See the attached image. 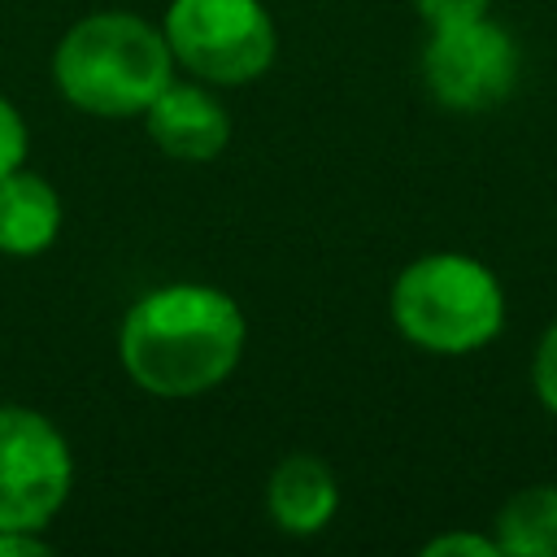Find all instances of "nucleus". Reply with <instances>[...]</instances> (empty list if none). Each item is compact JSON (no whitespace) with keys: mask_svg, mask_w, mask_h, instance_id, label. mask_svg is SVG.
Instances as JSON below:
<instances>
[{"mask_svg":"<svg viewBox=\"0 0 557 557\" xmlns=\"http://www.w3.org/2000/svg\"><path fill=\"white\" fill-rule=\"evenodd\" d=\"M52 544L44 531H22V527H4L0 531V557H48Z\"/></svg>","mask_w":557,"mask_h":557,"instance_id":"2eb2a0df","label":"nucleus"},{"mask_svg":"<svg viewBox=\"0 0 557 557\" xmlns=\"http://www.w3.org/2000/svg\"><path fill=\"white\" fill-rule=\"evenodd\" d=\"M339 513V483L313 453H287L265 479V518L296 540L326 531Z\"/></svg>","mask_w":557,"mask_h":557,"instance_id":"6e6552de","label":"nucleus"},{"mask_svg":"<svg viewBox=\"0 0 557 557\" xmlns=\"http://www.w3.org/2000/svg\"><path fill=\"white\" fill-rule=\"evenodd\" d=\"M74 487V448L65 431L30 409L0 400V531H48Z\"/></svg>","mask_w":557,"mask_h":557,"instance_id":"423d86ee","label":"nucleus"},{"mask_svg":"<svg viewBox=\"0 0 557 557\" xmlns=\"http://www.w3.org/2000/svg\"><path fill=\"white\" fill-rule=\"evenodd\" d=\"M392 326L405 344L431 357H470L505 331V287L496 270L470 252H422L387 292Z\"/></svg>","mask_w":557,"mask_h":557,"instance_id":"7ed1b4c3","label":"nucleus"},{"mask_svg":"<svg viewBox=\"0 0 557 557\" xmlns=\"http://www.w3.org/2000/svg\"><path fill=\"white\" fill-rule=\"evenodd\" d=\"M248 344L239 300L213 283L174 278L135 296L117 322L122 374L157 400H196L222 387Z\"/></svg>","mask_w":557,"mask_h":557,"instance_id":"f257e3e1","label":"nucleus"},{"mask_svg":"<svg viewBox=\"0 0 557 557\" xmlns=\"http://www.w3.org/2000/svg\"><path fill=\"white\" fill-rule=\"evenodd\" d=\"M161 35L174 65L209 87L257 83L278 57V26L265 0H170Z\"/></svg>","mask_w":557,"mask_h":557,"instance_id":"20e7f679","label":"nucleus"},{"mask_svg":"<svg viewBox=\"0 0 557 557\" xmlns=\"http://www.w3.org/2000/svg\"><path fill=\"white\" fill-rule=\"evenodd\" d=\"M422 557H500V548L483 531H440L422 544Z\"/></svg>","mask_w":557,"mask_h":557,"instance_id":"ddd939ff","label":"nucleus"},{"mask_svg":"<svg viewBox=\"0 0 557 557\" xmlns=\"http://www.w3.org/2000/svg\"><path fill=\"white\" fill-rule=\"evenodd\" d=\"M413 9L426 26H444V22H466V17L492 13V0H413Z\"/></svg>","mask_w":557,"mask_h":557,"instance_id":"4468645a","label":"nucleus"},{"mask_svg":"<svg viewBox=\"0 0 557 557\" xmlns=\"http://www.w3.org/2000/svg\"><path fill=\"white\" fill-rule=\"evenodd\" d=\"M65 226L61 191L30 165L0 174V257H44Z\"/></svg>","mask_w":557,"mask_h":557,"instance_id":"1a4fd4ad","label":"nucleus"},{"mask_svg":"<svg viewBox=\"0 0 557 557\" xmlns=\"http://www.w3.org/2000/svg\"><path fill=\"white\" fill-rule=\"evenodd\" d=\"M426 96L448 113H487L505 104L522 74V48L492 13L426 26L418 57Z\"/></svg>","mask_w":557,"mask_h":557,"instance_id":"39448f33","label":"nucleus"},{"mask_svg":"<svg viewBox=\"0 0 557 557\" xmlns=\"http://www.w3.org/2000/svg\"><path fill=\"white\" fill-rule=\"evenodd\" d=\"M500 557H557V483L518 487L492 518Z\"/></svg>","mask_w":557,"mask_h":557,"instance_id":"9d476101","label":"nucleus"},{"mask_svg":"<svg viewBox=\"0 0 557 557\" xmlns=\"http://www.w3.org/2000/svg\"><path fill=\"white\" fill-rule=\"evenodd\" d=\"M26 157H30V126L22 109L0 91V174L26 165Z\"/></svg>","mask_w":557,"mask_h":557,"instance_id":"f8f14e48","label":"nucleus"},{"mask_svg":"<svg viewBox=\"0 0 557 557\" xmlns=\"http://www.w3.org/2000/svg\"><path fill=\"white\" fill-rule=\"evenodd\" d=\"M144 131L170 161H213L231 144V109L200 78H170L144 109Z\"/></svg>","mask_w":557,"mask_h":557,"instance_id":"0eeeda50","label":"nucleus"},{"mask_svg":"<svg viewBox=\"0 0 557 557\" xmlns=\"http://www.w3.org/2000/svg\"><path fill=\"white\" fill-rule=\"evenodd\" d=\"M531 387H535V400L557 418V318L544 326L531 352Z\"/></svg>","mask_w":557,"mask_h":557,"instance_id":"9b49d317","label":"nucleus"},{"mask_svg":"<svg viewBox=\"0 0 557 557\" xmlns=\"http://www.w3.org/2000/svg\"><path fill=\"white\" fill-rule=\"evenodd\" d=\"M174 78V57L161 22L126 9H100L78 17L52 48L57 96L104 122L144 117L157 91Z\"/></svg>","mask_w":557,"mask_h":557,"instance_id":"f03ea898","label":"nucleus"}]
</instances>
